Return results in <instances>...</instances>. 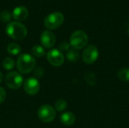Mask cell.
<instances>
[{
  "instance_id": "obj_20",
  "label": "cell",
  "mask_w": 129,
  "mask_h": 128,
  "mask_svg": "<svg viewBox=\"0 0 129 128\" xmlns=\"http://www.w3.org/2000/svg\"><path fill=\"white\" fill-rule=\"evenodd\" d=\"M85 79L86 82L91 86H94L96 84V77L93 72H87L85 75Z\"/></svg>"
},
{
  "instance_id": "obj_14",
  "label": "cell",
  "mask_w": 129,
  "mask_h": 128,
  "mask_svg": "<svg viewBox=\"0 0 129 128\" xmlns=\"http://www.w3.org/2000/svg\"><path fill=\"white\" fill-rule=\"evenodd\" d=\"M7 51L8 54L16 56L21 52V48L18 44L16 43H11L7 47Z\"/></svg>"
},
{
  "instance_id": "obj_11",
  "label": "cell",
  "mask_w": 129,
  "mask_h": 128,
  "mask_svg": "<svg viewBox=\"0 0 129 128\" xmlns=\"http://www.w3.org/2000/svg\"><path fill=\"white\" fill-rule=\"evenodd\" d=\"M29 12L26 7L18 6L16 7L12 12V17L17 21H23L28 17Z\"/></svg>"
},
{
  "instance_id": "obj_10",
  "label": "cell",
  "mask_w": 129,
  "mask_h": 128,
  "mask_svg": "<svg viewBox=\"0 0 129 128\" xmlns=\"http://www.w3.org/2000/svg\"><path fill=\"white\" fill-rule=\"evenodd\" d=\"M40 41L44 48H51L56 42V38L52 32L46 30L41 34Z\"/></svg>"
},
{
  "instance_id": "obj_18",
  "label": "cell",
  "mask_w": 129,
  "mask_h": 128,
  "mask_svg": "<svg viewBox=\"0 0 129 128\" xmlns=\"http://www.w3.org/2000/svg\"><path fill=\"white\" fill-rule=\"evenodd\" d=\"M67 107V102L63 99L57 100L54 104V108L57 112H62L65 110Z\"/></svg>"
},
{
  "instance_id": "obj_7",
  "label": "cell",
  "mask_w": 129,
  "mask_h": 128,
  "mask_svg": "<svg viewBox=\"0 0 129 128\" xmlns=\"http://www.w3.org/2000/svg\"><path fill=\"white\" fill-rule=\"evenodd\" d=\"M99 51L96 46L94 45H88L85 48V49L82 52V60L86 64H92L94 63L98 58Z\"/></svg>"
},
{
  "instance_id": "obj_1",
  "label": "cell",
  "mask_w": 129,
  "mask_h": 128,
  "mask_svg": "<svg viewBox=\"0 0 129 128\" xmlns=\"http://www.w3.org/2000/svg\"><path fill=\"white\" fill-rule=\"evenodd\" d=\"M16 65L17 69L20 73L28 74L35 69L36 61L32 55L25 53L18 57Z\"/></svg>"
},
{
  "instance_id": "obj_17",
  "label": "cell",
  "mask_w": 129,
  "mask_h": 128,
  "mask_svg": "<svg viewBox=\"0 0 129 128\" xmlns=\"http://www.w3.org/2000/svg\"><path fill=\"white\" fill-rule=\"evenodd\" d=\"M15 66L14 60L11 57H5L2 61V66L6 70L12 69Z\"/></svg>"
},
{
  "instance_id": "obj_21",
  "label": "cell",
  "mask_w": 129,
  "mask_h": 128,
  "mask_svg": "<svg viewBox=\"0 0 129 128\" xmlns=\"http://www.w3.org/2000/svg\"><path fill=\"white\" fill-rule=\"evenodd\" d=\"M70 45L67 41H62L58 45V50L60 51H68L70 50Z\"/></svg>"
},
{
  "instance_id": "obj_12",
  "label": "cell",
  "mask_w": 129,
  "mask_h": 128,
  "mask_svg": "<svg viewBox=\"0 0 129 128\" xmlns=\"http://www.w3.org/2000/svg\"><path fill=\"white\" fill-rule=\"evenodd\" d=\"M60 122L65 126H71L76 121V116L70 112H66L60 116Z\"/></svg>"
},
{
  "instance_id": "obj_19",
  "label": "cell",
  "mask_w": 129,
  "mask_h": 128,
  "mask_svg": "<svg viewBox=\"0 0 129 128\" xmlns=\"http://www.w3.org/2000/svg\"><path fill=\"white\" fill-rule=\"evenodd\" d=\"M11 18H12V14L6 10L2 11L0 14V20H2V23H11Z\"/></svg>"
},
{
  "instance_id": "obj_22",
  "label": "cell",
  "mask_w": 129,
  "mask_h": 128,
  "mask_svg": "<svg viewBox=\"0 0 129 128\" xmlns=\"http://www.w3.org/2000/svg\"><path fill=\"white\" fill-rule=\"evenodd\" d=\"M33 75H34V78H40L44 75V69L42 67H37L36 69H35L33 72Z\"/></svg>"
},
{
  "instance_id": "obj_9",
  "label": "cell",
  "mask_w": 129,
  "mask_h": 128,
  "mask_svg": "<svg viewBox=\"0 0 129 128\" xmlns=\"http://www.w3.org/2000/svg\"><path fill=\"white\" fill-rule=\"evenodd\" d=\"M23 88L26 93L29 95H36L40 89L39 81L34 77L28 78L23 82Z\"/></svg>"
},
{
  "instance_id": "obj_5",
  "label": "cell",
  "mask_w": 129,
  "mask_h": 128,
  "mask_svg": "<svg viewBox=\"0 0 129 128\" xmlns=\"http://www.w3.org/2000/svg\"><path fill=\"white\" fill-rule=\"evenodd\" d=\"M64 21V17L60 12H54L48 14L44 20V24L48 29H54L60 26Z\"/></svg>"
},
{
  "instance_id": "obj_6",
  "label": "cell",
  "mask_w": 129,
  "mask_h": 128,
  "mask_svg": "<svg viewBox=\"0 0 129 128\" xmlns=\"http://www.w3.org/2000/svg\"><path fill=\"white\" fill-rule=\"evenodd\" d=\"M38 116L42 121L45 123H49L54 119L56 116V112L51 106L45 104L39 107L38 110Z\"/></svg>"
},
{
  "instance_id": "obj_25",
  "label": "cell",
  "mask_w": 129,
  "mask_h": 128,
  "mask_svg": "<svg viewBox=\"0 0 129 128\" xmlns=\"http://www.w3.org/2000/svg\"><path fill=\"white\" fill-rule=\"evenodd\" d=\"M128 35H129V29H128Z\"/></svg>"
},
{
  "instance_id": "obj_16",
  "label": "cell",
  "mask_w": 129,
  "mask_h": 128,
  "mask_svg": "<svg viewBox=\"0 0 129 128\" xmlns=\"http://www.w3.org/2000/svg\"><path fill=\"white\" fill-rule=\"evenodd\" d=\"M118 78L121 81H129V68H122L118 72Z\"/></svg>"
},
{
  "instance_id": "obj_24",
  "label": "cell",
  "mask_w": 129,
  "mask_h": 128,
  "mask_svg": "<svg viewBox=\"0 0 129 128\" xmlns=\"http://www.w3.org/2000/svg\"><path fill=\"white\" fill-rule=\"evenodd\" d=\"M2 79H3V74L2 72H0V83L2 81Z\"/></svg>"
},
{
  "instance_id": "obj_4",
  "label": "cell",
  "mask_w": 129,
  "mask_h": 128,
  "mask_svg": "<svg viewBox=\"0 0 129 128\" xmlns=\"http://www.w3.org/2000/svg\"><path fill=\"white\" fill-rule=\"evenodd\" d=\"M5 82L7 87L10 89L17 90L23 85V78L20 73L16 71H12L6 75Z\"/></svg>"
},
{
  "instance_id": "obj_23",
  "label": "cell",
  "mask_w": 129,
  "mask_h": 128,
  "mask_svg": "<svg viewBox=\"0 0 129 128\" xmlns=\"http://www.w3.org/2000/svg\"><path fill=\"white\" fill-rule=\"evenodd\" d=\"M6 99V92H5V90L0 87V105L2 103H4V101Z\"/></svg>"
},
{
  "instance_id": "obj_13",
  "label": "cell",
  "mask_w": 129,
  "mask_h": 128,
  "mask_svg": "<svg viewBox=\"0 0 129 128\" xmlns=\"http://www.w3.org/2000/svg\"><path fill=\"white\" fill-rule=\"evenodd\" d=\"M79 57H80V54H79V52L78 51V50L72 48L67 51V58L70 62H73V63L77 62L79 59Z\"/></svg>"
},
{
  "instance_id": "obj_2",
  "label": "cell",
  "mask_w": 129,
  "mask_h": 128,
  "mask_svg": "<svg viewBox=\"0 0 129 128\" xmlns=\"http://www.w3.org/2000/svg\"><path fill=\"white\" fill-rule=\"evenodd\" d=\"M6 34L14 40H22L27 35L26 26L20 22H11L8 23L5 28Z\"/></svg>"
},
{
  "instance_id": "obj_3",
  "label": "cell",
  "mask_w": 129,
  "mask_h": 128,
  "mask_svg": "<svg viewBox=\"0 0 129 128\" xmlns=\"http://www.w3.org/2000/svg\"><path fill=\"white\" fill-rule=\"evenodd\" d=\"M88 42V38L87 34L82 30L75 31L70 36V46L76 49L80 50L84 48Z\"/></svg>"
},
{
  "instance_id": "obj_8",
  "label": "cell",
  "mask_w": 129,
  "mask_h": 128,
  "mask_svg": "<svg viewBox=\"0 0 129 128\" xmlns=\"http://www.w3.org/2000/svg\"><path fill=\"white\" fill-rule=\"evenodd\" d=\"M48 61L54 66H60L64 62V56L58 49H51L46 54Z\"/></svg>"
},
{
  "instance_id": "obj_15",
  "label": "cell",
  "mask_w": 129,
  "mask_h": 128,
  "mask_svg": "<svg viewBox=\"0 0 129 128\" xmlns=\"http://www.w3.org/2000/svg\"><path fill=\"white\" fill-rule=\"evenodd\" d=\"M31 53L34 57H42L45 54V51L43 47L40 45H35L31 49Z\"/></svg>"
}]
</instances>
